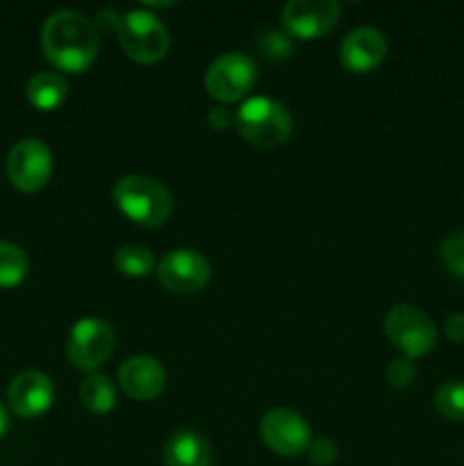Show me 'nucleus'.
Here are the masks:
<instances>
[{
    "instance_id": "nucleus-24",
    "label": "nucleus",
    "mask_w": 464,
    "mask_h": 466,
    "mask_svg": "<svg viewBox=\"0 0 464 466\" xmlns=\"http://www.w3.org/2000/svg\"><path fill=\"white\" fill-rule=\"evenodd\" d=\"M259 50L271 59H285L289 57L291 53V41L289 36L282 35V32L271 30L259 39Z\"/></svg>"
},
{
    "instance_id": "nucleus-14",
    "label": "nucleus",
    "mask_w": 464,
    "mask_h": 466,
    "mask_svg": "<svg viewBox=\"0 0 464 466\" xmlns=\"http://www.w3.org/2000/svg\"><path fill=\"white\" fill-rule=\"evenodd\" d=\"M387 55V39L376 27H355L339 46V62L350 73H368L380 66Z\"/></svg>"
},
{
    "instance_id": "nucleus-26",
    "label": "nucleus",
    "mask_w": 464,
    "mask_h": 466,
    "mask_svg": "<svg viewBox=\"0 0 464 466\" xmlns=\"http://www.w3.org/2000/svg\"><path fill=\"white\" fill-rule=\"evenodd\" d=\"M444 335L455 344H464V312H453L446 317Z\"/></svg>"
},
{
    "instance_id": "nucleus-15",
    "label": "nucleus",
    "mask_w": 464,
    "mask_h": 466,
    "mask_svg": "<svg viewBox=\"0 0 464 466\" xmlns=\"http://www.w3.org/2000/svg\"><path fill=\"white\" fill-rule=\"evenodd\" d=\"M164 466H212L209 441L196 431H176L164 444Z\"/></svg>"
},
{
    "instance_id": "nucleus-17",
    "label": "nucleus",
    "mask_w": 464,
    "mask_h": 466,
    "mask_svg": "<svg viewBox=\"0 0 464 466\" xmlns=\"http://www.w3.org/2000/svg\"><path fill=\"white\" fill-rule=\"evenodd\" d=\"M80 403L91 414H107L116 405V387L103 373H89L80 385Z\"/></svg>"
},
{
    "instance_id": "nucleus-5",
    "label": "nucleus",
    "mask_w": 464,
    "mask_h": 466,
    "mask_svg": "<svg viewBox=\"0 0 464 466\" xmlns=\"http://www.w3.org/2000/svg\"><path fill=\"white\" fill-rule=\"evenodd\" d=\"M118 41L121 48L132 62L155 64L164 59L168 44V30L155 14L146 9H132L123 14L121 30H118Z\"/></svg>"
},
{
    "instance_id": "nucleus-8",
    "label": "nucleus",
    "mask_w": 464,
    "mask_h": 466,
    "mask_svg": "<svg viewBox=\"0 0 464 466\" xmlns=\"http://www.w3.org/2000/svg\"><path fill=\"white\" fill-rule=\"evenodd\" d=\"M7 177L18 191H39L48 185L53 176V153L45 141L36 137L18 139L7 153Z\"/></svg>"
},
{
    "instance_id": "nucleus-23",
    "label": "nucleus",
    "mask_w": 464,
    "mask_h": 466,
    "mask_svg": "<svg viewBox=\"0 0 464 466\" xmlns=\"http://www.w3.org/2000/svg\"><path fill=\"white\" fill-rule=\"evenodd\" d=\"M305 453H308L309 462L314 466H330L339 455V451H337V444L330 437H317V440L309 441Z\"/></svg>"
},
{
    "instance_id": "nucleus-9",
    "label": "nucleus",
    "mask_w": 464,
    "mask_h": 466,
    "mask_svg": "<svg viewBox=\"0 0 464 466\" xmlns=\"http://www.w3.org/2000/svg\"><path fill=\"white\" fill-rule=\"evenodd\" d=\"M155 271H157V280L162 282L164 289L182 296L203 291L212 278V267H209L207 258L191 248L168 250L157 262Z\"/></svg>"
},
{
    "instance_id": "nucleus-19",
    "label": "nucleus",
    "mask_w": 464,
    "mask_h": 466,
    "mask_svg": "<svg viewBox=\"0 0 464 466\" xmlns=\"http://www.w3.org/2000/svg\"><path fill=\"white\" fill-rule=\"evenodd\" d=\"M27 255L12 241H0V289L21 285L27 276Z\"/></svg>"
},
{
    "instance_id": "nucleus-10",
    "label": "nucleus",
    "mask_w": 464,
    "mask_h": 466,
    "mask_svg": "<svg viewBox=\"0 0 464 466\" xmlns=\"http://www.w3.org/2000/svg\"><path fill=\"white\" fill-rule=\"evenodd\" d=\"M259 437L264 446L282 458H298L308 451L312 435L309 423L298 412L287 408L268 410L259 421Z\"/></svg>"
},
{
    "instance_id": "nucleus-18",
    "label": "nucleus",
    "mask_w": 464,
    "mask_h": 466,
    "mask_svg": "<svg viewBox=\"0 0 464 466\" xmlns=\"http://www.w3.org/2000/svg\"><path fill=\"white\" fill-rule=\"evenodd\" d=\"M114 264H116L118 273L127 278H146L157 268V259H155L153 250L141 244L121 246L114 255Z\"/></svg>"
},
{
    "instance_id": "nucleus-11",
    "label": "nucleus",
    "mask_w": 464,
    "mask_h": 466,
    "mask_svg": "<svg viewBox=\"0 0 464 466\" xmlns=\"http://www.w3.org/2000/svg\"><path fill=\"white\" fill-rule=\"evenodd\" d=\"M341 5L335 0H291L280 9L282 27L294 39H318L337 25Z\"/></svg>"
},
{
    "instance_id": "nucleus-21",
    "label": "nucleus",
    "mask_w": 464,
    "mask_h": 466,
    "mask_svg": "<svg viewBox=\"0 0 464 466\" xmlns=\"http://www.w3.org/2000/svg\"><path fill=\"white\" fill-rule=\"evenodd\" d=\"M439 259L450 276L464 280V230L453 232L441 241Z\"/></svg>"
},
{
    "instance_id": "nucleus-12",
    "label": "nucleus",
    "mask_w": 464,
    "mask_h": 466,
    "mask_svg": "<svg viewBox=\"0 0 464 466\" xmlns=\"http://www.w3.org/2000/svg\"><path fill=\"white\" fill-rule=\"evenodd\" d=\"M9 408L23 419H36L50 410L55 400V385L45 373L23 371L9 382Z\"/></svg>"
},
{
    "instance_id": "nucleus-7",
    "label": "nucleus",
    "mask_w": 464,
    "mask_h": 466,
    "mask_svg": "<svg viewBox=\"0 0 464 466\" xmlns=\"http://www.w3.org/2000/svg\"><path fill=\"white\" fill-rule=\"evenodd\" d=\"M116 335L105 319L86 317L71 328L66 339V358L80 371L96 373L114 353Z\"/></svg>"
},
{
    "instance_id": "nucleus-25",
    "label": "nucleus",
    "mask_w": 464,
    "mask_h": 466,
    "mask_svg": "<svg viewBox=\"0 0 464 466\" xmlns=\"http://www.w3.org/2000/svg\"><path fill=\"white\" fill-rule=\"evenodd\" d=\"M121 23H123V14H118L114 7H105L98 9L94 16V25L98 30V35H118L121 30Z\"/></svg>"
},
{
    "instance_id": "nucleus-22",
    "label": "nucleus",
    "mask_w": 464,
    "mask_h": 466,
    "mask_svg": "<svg viewBox=\"0 0 464 466\" xmlns=\"http://www.w3.org/2000/svg\"><path fill=\"white\" fill-rule=\"evenodd\" d=\"M385 378L389 382V387H394V390H408L414 382V378H417V367H414L412 360L396 358L387 364Z\"/></svg>"
},
{
    "instance_id": "nucleus-28",
    "label": "nucleus",
    "mask_w": 464,
    "mask_h": 466,
    "mask_svg": "<svg viewBox=\"0 0 464 466\" xmlns=\"http://www.w3.org/2000/svg\"><path fill=\"white\" fill-rule=\"evenodd\" d=\"M9 426V419H7V410H5V405L0 403V437L5 435V431H7Z\"/></svg>"
},
{
    "instance_id": "nucleus-2",
    "label": "nucleus",
    "mask_w": 464,
    "mask_h": 466,
    "mask_svg": "<svg viewBox=\"0 0 464 466\" xmlns=\"http://www.w3.org/2000/svg\"><path fill=\"white\" fill-rule=\"evenodd\" d=\"M114 205L123 217L144 228H159L171 218L173 194L164 182L150 176H126L114 185Z\"/></svg>"
},
{
    "instance_id": "nucleus-27",
    "label": "nucleus",
    "mask_w": 464,
    "mask_h": 466,
    "mask_svg": "<svg viewBox=\"0 0 464 466\" xmlns=\"http://www.w3.org/2000/svg\"><path fill=\"white\" fill-rule=\"evenodd\" d=\"M207 123H209V127H212V130H227V127L235 123V116L230 114V109L214 107V109H209Z\"/></svg>"
},
{
    "instance_id": "nucleus-1",
    "label": "nucleus",
    "mask_w": 464,
    "mask_h": 466,
    "mask_svg": "<svg viewBox=\"0 0 464 466\" xmlns=\"http://www.w3.org/2000/svg\"><path fill=\"white\" fill-rule=\"evenodd\" d=\"M41 48L45 59L64 73H82L94 64L100 35L94 21L76 9H59L41 27Z\"/></svg>"
},
{
    "instance_id": "nucleus-20",
    "label": "nucleus",
    "mask_w": 464,
    "mask_h": 466,
    "mask_svg": "<svg viewBox=\"0 0 464 466\" xmlns=\"http://www.w3.org/2000/svg\"><path fill=\"white\" fill-rule=\"evenodd\" d=\"M435 408L449 421H464V380H446L439 385Z\"/></svg>"
},
{
    "instance_id": "nucleus-3",
    "label": "nucleus",
    "mask_w": 464,
    "mask_h": 466,
    "mask_svg": "<svg viewBox=\"0 0 464 466\" xmlns=\"http://www.w3.org/2000/svg\"><path fill=\"white\" fill-rule=\"evenodd\" d=\"M235 127L248 144L257 148H276L289 139L294 121L280 100L253 96L237 109Z\"/></svg>"
},
{
    "instance_id": "nucleus-16",
    "label": "nucleus",
    "mask_w": 464,
    "mask_h": 466,
    "mask_svg": "<svg viewBox=\"0 0 464 466\" xmlns=\"http://www.w3.org/2000/svg\"><path fill=\"white\" fill-rule=\"evenodd\" d=\"M25 96L30 105H35L41 112H53L66 100L68 82L57 71H39L27 80Z\"/></svg>"
},
{
    "instance_id": "nucleus-6",
    "label": "nucleus",
    "mask_w": 464,
    "mask_h": 466,
    "mask_svg": "<svg viewBox=\"0 0 464 466\" xmlns=\"http://www.w3.org/2000/svg\"><path fill=\"white\" fill-rule=\"evenodd\" d=\"M255 80H257V64L239 50L218 55L205 71V89L223 105L246 98L255 86Z\"/></svg>"
},
{
    "instance_id": "nucleus-13",
    "label": "nucleus",
    "mask_w": 464,
    "mask_h": 466,
    "mask_svg": "<svg viewBox=\"0 0 464 466\" xmlns=\"http://www.w3.org/2000/svg\"><path fill=\"white\" fill-rule=\"evenodd\" d=\"M116 380L123 394L130 396L132 400H153L164 391L166 371L155 358L135 355L118 367Z\"/></svg>"
},
{
    "instance_id": "nucleus-4",
    "label": "nucleus",
    "mask_w": 464,
    "mask_h": 466,
    "mask_svg": "<svg viewBox=\"0 0 464 466\" xmlns=\"http://www.w3.org/2000/svg\"><path fill=\"white\" fill-rule=\"evenodd\" d=\"M385 335L403 358H423L437 346V328L423 309L400 303L387 312Z\"/></svg>"
}]
</instances>
